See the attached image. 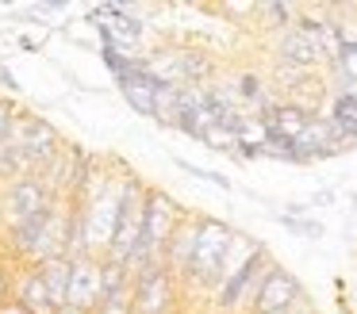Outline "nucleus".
Returning a JSON list of instances; mask_svg holds the SVG:
<instances>
[{
  "label": "nucleus",
  "instance_id": "obj_19",
  "mask_svg": "<svg viewBox=\"0 0 357 314\" xmlns=\"http://www.w3.org/2000/svg\"><path fill=\"white\" fill-rule=\"evenodd\" d=\"M119 288H131V276H127V268L119 265V260L100 257V291H104V295H112V291H119Z\"/></svg>",
  "mask_w": 357,
  "mask_h": 314
},
{
  "label": "nucleus",
  "instance_id": "obj_1",
  "mask_svg": "<svg viewBox=\"0 0 357 314\" xmlns=\"http://www.w3.org/2000/svg\"><path fill=\"white\" fill-rule=\"evenodd\" d=\"M234 234L238 230L231 222L215 219V214H196V245H192V260H188V272L181 280V288H196V291H211L223 283V260L231 249Z\"/></svg>",
  "mask_w": 357,
  "mask_h": 314
},
{
  "label": "nucleus",
  "instance_id": "obj_14",
  "mask_svg": "<svg viewBox=\"0 0 357 314\" xmlns=\"http://www.w3.org/2000/svg\"><path fill=\"white\" fill-rule=\"evenodd\" d=\"M177 65H181V84L204 88V84H211V77H215V61H211V54H204V50L177 46Z\"/></svg>",
  "mask_w": 357,
  "mask_h": 314
},
{
  "label": "nucleus",
  "instance_id": "obj_9",
  "mask_svg": "<svg viewBox=\"0 0 357 314\" xmlns=\"http://www.w3.org/2000/svg\"><path fill=\"white\" fill-rule=\"evenodd\" d=\"M100 299H104V291H100V257H81V260H73L66 306L93 314L96 306H100Z\"/></svg>",
  "mask_w": 357,
  "mask_h": 314
},
{
  "label": "nucleus",
  "instance_id": "obj_28",
  "mask_svg": "<svg viewBox=\"0 0 357 314\" xmlns=\"http://www.w3.org/2000/svg\"><path fill=\"white\" fill-rule=\"evenodd\" d=\"M0 314H27V311L16 303V299H12V303H4V306H0Z\"/></svg>",
  "mask_w": 357,
  "mask_h": 314
},
{
  "label": "nucleus",
  "instance_id": "obj_21",
  "mask_svg": "<svg viewBox=\"0 0 357 314\" xmlns=\"http://www.w3.org/2000/svg\"><path fill=\"white\" fill-rule=\"evenodd\" d=\"M261 157H269V161H284V165H296V142H288V138H277V134H265Z\"/></svg>",
  "mask_w": 357,
  "mask_h": 314
},
{
  "label": "nucleus",
  "instance_id": "obj_4",
  "mask_svg": "<svg viewBox=\"0 0 357 314\" xmlns=\"http://www.w3.org/2000/svg\"><path fill=\"white\" fill-rule=\"evenodd\" d=\"M181 299V280L158 260L131 280V314H173Z\"/></svg>",
  "mask_w": 357,
  "mask_h": 314
},
{
  "label": "nucleus",
  "instance_id": "obj_22",
  "mask_svg": "<svg viewBox=\"0 0 357 314\" xmlns=\"http://www.w3.org/2000/svg\"><path fill=\"white\" fill-rule=\"evenodd\" d=\"M93 314H131V288H119L112 295H104Z\"/></svg>",
  "mask_w": 357,
  "mask_h": 314
},
{
  "label": "nucleus",
  "instance_id": "obj_24",
  "mask_svg": "<svg viewBox=\"0 0 357 314\" xmlns=\"http://www.w3.org/2000/svg\"><path fill=\"white\" fill-rule=\"evenodd\" d=\"M16 115H20V107L12 104L8 96H0V146H8V138H12V123H16Z\"/></svg>",
  "mask_w": 357,
  "mask_h": 314
},
{
  "label": "nucleus",
  "instance_id": "obj_27",
  "mask_svg": "<svg viewBox=\"0 0 357 314\" xmlns=\"http://www.w3.org/2000/svg\"><path fill=\"white\" fill-rule=\"evenodd\" d=\"M311 203H319V207H326V203H334V191H331V188H326V191H319V196H315V199H311Z\"/></svg>",
  "mask_w": 357,
  "mask_h": 314
},
{
  "label": "nucleus",
  "instance_id": "obj_15",
  "mask_svg": "<svg viewBox=\"0 0 357 314\" xmlns=\"http://www.w3.org/2000/svg\"><path fill=\"white\" fill-rule=\"evenodd\" d=\"M254 15L261 19V31H269V35H284V31L296 23L300 8H296V4H280V0H269V4H254Z\"/></svg>",
  "mask_w": 357,
  "mask_h": 314
},
{
  "label": "nucleus",
  "instance_id": "obj_13",
  "mask_svg": "<svg viewBox=\"0 0 357 314\" xmlns=\"http://www.w3.org/2000/svg\"><path fill=\"white\" fill-rule=\"evenodd\" d=\"M35 272L43 276L47 283V295H50V306H66V295H70V272H73V260L70 257H50L43 265H35Z\"/></svg>",
  "mask_w": 357,
  "mask_h": 314
},
{
  "label": "nucleus",
  "instance_id": "obj_3",
  "mask_svg": "<svg viewBox=\"0 0 357 314\" xmlns=\"http://www.w3.org/2000/svg\"><path fill=\"white\" fill-rule=\"evenodd\" d=\"M269 265H273V253L265 249V245H257V249L215 288V311L234 314V311H242V306L250 311L254 291H257V283H261V276L269 272Z\"/></svg>",
  "mask_w": 357,
  "mask_h": 314
},
{
  "label": "nucleus",
  "instance_id": "obj_7",
  "mask_svg": "<svg viewBox=\"0 0 357 314\" xmlns=\"http://www.w3.org/2000/svg\"><path fill=\"white\" fill-rule=\"evenodd\" d=\"M54 196H47V188L39 184V176H20V180H8L4 196H0V222H4V234L16 226H24L27 219L43 211Z\"/></svg>",
  "mask_w": 357,
  "mask_h": 314
},
{
  "label": "nucleus",
  "instance_id": "obj_20",
  "mask_svg": "<svg viewBox=\"0 0 357 314\" xmlns=\"http://www.w3.org/2000/svg\"><path fill=\"white\" fill-rule=\"evenodd\" d=\"M273 219H277L284 230H292L296 237H307V242H319V237L326 234V226L319 219H292V214H273Z\"/></svg>",
  "mask_w": 357,
  "mask_h": 314
},
{
  "label": "nucleus",
  "instance_id": "obj_31",
  "mask_svg": "<svg viewBox=\"0 0 357 314\" xmlns=\"http://www.w3.org/2000/svg\"><path fill=\"white\" fill-rule=\"evenodd\" d=\"M303 314H315V311H303Z\"/></svg>",
  "mask_w": 357,
  "mask_h": 314
},
{
  "label": "nucleus",
  "instance_id": "obj_8",
  "mask_svg": "<svg viewBox=\"0 0 357 314\" xmlns=\"http://www.w3.org/2000/svg\"><path fill=\"white\" fill-rule=\"evenodd\" d=\"M116 214H119V180L112 176L96 196L85 199V219H89V249L93 257H104L112 242V230H116Z\"/></svg>",
  "mask_w": 357,
  "mask_h": 314
},
{
  "label": "nucleus",
  "instance_id": "obj_6",
  "mask_svg": "<svg viewBox=\"0 0 357 314\" xmlns=\"http://www.w3.org/2000/svg\"><path fill=\"white\" fill-rule=\"evenodd\" d=\"M307 303V291H303L300 276L280 268L277 260L269 265V272L261 276L254 291V303H250V314H280V311H292V306Z\"/></svg>",
  "mask_w": 357,
  "mask_h": 314
},
{
  "label": "nucleus",
  "instance_id": "obj_23",
  "mask_svg": "<svg viewBox=\"0 0 357 314\" xmlns=\"http://www.w3.org/2000/svg\"><path fill=\"white\" fill-rule=\"evenodd\" d=\"M16 272H20V268L12 265L8 257H0V306L12 303V291H16Z\"/></svg>",
  "mask_w": 357,
  "mask_h": 314
},
{
  "label": "nucleus",
  "instance_id": "obj_26",
  "mask_svg": "<svg viewBox=\"0 0 357 314\" xmlns=\"http://www.w3.org/2000/svg\"><path fill=\"white\" fill-rule=\"evenodd\" d=\"M0 84H4L8 92H20V81H16V73H12V69L4 65V61H0Z\"/></svg>",
  "mask_w": 357,
  "mask_h": 314
},
{
  "label": "nucleus",
  "instance_id": "obj_25",
  "mask_svg": "<svg viewBox=\"0 0 357 314\" xmlns=\"http://www.w3.org/2000/svg\"><path fill=\"white\" fill-rule=\"evenodd\" d=\"M66 8H70V4H66V0H50V4H35L31 12H39V15H62Z\"/></svg>",
  "mask_w": 357,
  "mask_h": 314
},
{
  "label": "nucleus",
  "instance_id": "obj_17",
  "mask_svg": "<svg viewBox=\"0 0 357 314\" xmlns=\"http://www.w3.org/2000/svg\"><path fill=\"white\" fill-rule=\"evenodd\" d=\"M200 142L208 146V150H215V153H227V157H234V150H238V134H234L231 127H223V123H215V127L204 130Z\"/></svg>",
  "mask_w": 357,
  "mask_h": 314
},
{
  "label": "nucleus",
  "instance_id": "obj_10",
  "mask_svg": "<svg viewBox=\"0 0 357 314\" xmlns=\"http://www.w3.org/2000/svg\"><path fill=\"white\" fill-rule=\"evenodd\" d=\"M116 84H119V96H123L127 104H131V111H135V115H142V119H150V115H154V92H158V81L146 73L142 58L135 61L131 73H123Z\"/></svg>",
  "mask_w": 357,
  "mask_h": 314
},
{
  "label": "nucleus",
  "instance_id": "obj_30",
  "mask_svg": "<svg viewBox=\"0 0 357 314\" xmlns=\"http://www.w3.org/2000/svg\"><path fill=\"white\" fill-rule=\"evenodd\" d=\"M54 314H85V311H73V306H58Z\"/></svg>",
  "mask_w": 357,
  "mask_h": 314
},
{
  "label": "nucleus",
  "instance_id": "obj_18",
  "mask_svg": "<svg viewBox=\"0 0 357 314\" xmlns=\"http://www.w3.org/2000/svg\"><path fill=\"white\" fill-rule=\"evenodd\" d=\"M173 165L181 168V173H188V176H196V180H204V184H211V188H223V191H234V184L227 180L223 173H215V168H200L196 161H185V157H177L173 153Z\"/></svg>",
  "mask_w": 357,
  "mask_h": 314
},
{
  "label": "nucleus",
  "instance_id": "obj_12",
  "mask_svg": "<svg viewBox=\"0 0 357 314\" xmlns=\"http://www.w3.org/2000/svg\"><path fill=\"white\" fill-rule=\"evenodd\" d=\"M12 299H16L27 314H54L47 283H43V276L35 272V268H20L16 272V291H12Z\"/></svg>",
  "mask_w": 357,
  "mask_h": 314
},
{
  "label": "nucleus",
  "instance_id": "obj_2",
  "mask_svg": "<svg viewBox=\"0 0 357 314\" xmlns=\"http://www.w3.org/2000/svg\"><path fill=\"white\" fill-rule=\"evenodd\" d=\"M146 191L150 184L135 173H123L119 180V214H116V230H112V242L104 249L108 260H119L127 265L135 249H139V237H142V219H146Z\"/></svg>",
  "mask_w": 357,
  "mask_h": 314
},
{
  "label": "nucleus",
  "instance_id": "obj_16",
  "mask_svg": "<svg viewBox=\"0 0 357 314\" xmlns=\"http://www.w3.org/2000/svg\"><path fill=\"white\" fill-rule=\"evenodd\" d=\"M331 73H334V81H338V88L357 84V42H346V46H342V54L331 61Z\"/></svg>",
  "mask_w": 357,
  "mask_h": 314
},
{
  "label": "nucleus",
  "instance_id": "obj_5",
  "mask_svg": "<svg viewBox=\"0 0 357 314\" xmlns=\"http://www.w3.org/2000/svg\"><path fill=\"white\" fill-rule=\"evenodd\" d=\"M8 142L16 146V150L24 153L27 161H31V168H43V165H47V161L66 146L54 123H50V119H39V115H31V111H20V115H16Z\"/></svg>",
  "mask_w": 357,
  "mask_h": 314
},
{
  "label": "nucleus",
  "instance_id": "obj_11",
  "mask_svg": "<svg viewBox=\"0 0 357 314\" xmlns=\"http://www.w3.org/2000/svg\"><path fill=\"white\" fill-rule=\"evenodd\" d=\"M192 245H196V214H185V219H181V226L173 230V237L165 242V249H162V265L169 268L177 280H185V272H188Z\"/></svg>",
  "mask_w": 357,
  "mask_h": 314
},
{
  "label": "nucleus",
  "instance_id": "obj_29",
  "mask_svg": "<svg viewBox=\"0 0 357 314\" xmlns=\"http://www.w3.org/2000/svg\"><path fill=\"white\" fill-rule=\"evenodd\" d=\"M20 46H24V50H31V54H39V42H35V38H27V35H20Z\"/></svg>",
  "mask_w": 357,
  "mask_h": 314
}]
</instances>
